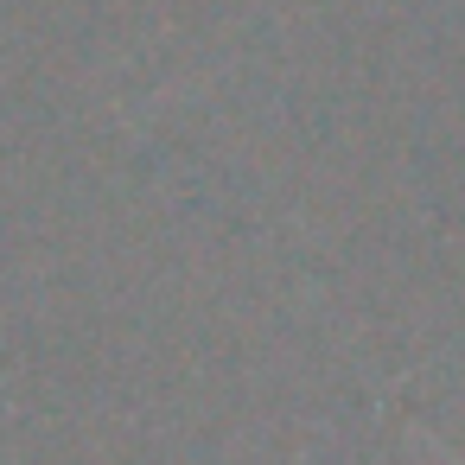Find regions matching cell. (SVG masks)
<instances>
[{"mask_svg":"<svg viewBox=\"0 0 465 465\" xmlns=\"http://www.w3.org/2000/svg\"><path fill=\"white\" fill-rule=\"evenodd\" d=\"M452 465H459V459H452Z\"/></svg>","mask_w":465,"mask_h":465,"instance_id":"1","label":"cell"}]
</instances>
